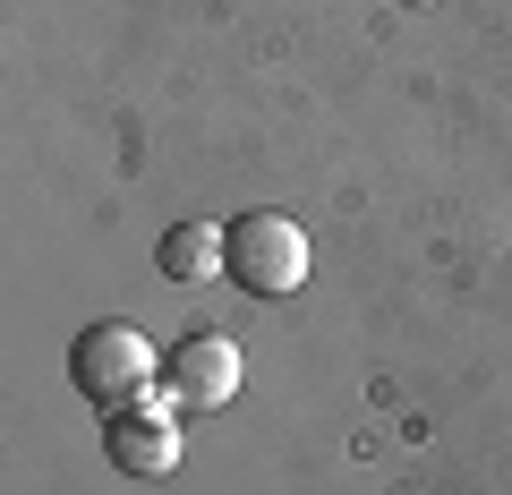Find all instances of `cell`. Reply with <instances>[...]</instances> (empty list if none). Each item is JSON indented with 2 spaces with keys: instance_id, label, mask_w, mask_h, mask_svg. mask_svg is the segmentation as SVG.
I'll return each instance as SVG.
<instances>
[{
  "instance_id": "1",
  "label": "cell",
  "mask_w": 512,
  "mask_h": 495,
  "mask_svg": "<svg viewBox=\"0 0 512 495\" xmlns=\"http://www.w3.org/2000/svg\"><path fill=\"white\" fill-rule=\"evenodd\" d=\"M69 385L94 410H128V402H146V393H163V359H154V342L137 325H86L77 350H69Z\"/></svg>"
},
{
  "instance_id": "2",
  "label": "cell",
  "mask_w": 512,
  "mask_h": 495,
  "mask_svg": "<svg viewBox=\"0 0 512 495\" xmlns=\"http://www.w3.org/2000/svg\"><path fill=\"white\" fill-rule=\"evenodd\" d=\"M222 239H231L222 248V274L248 299H291L308 282V231L291 214H239V222H222Z\"/></svg>"
},
{
  "instance_id": "3",
  "label": "cell",
  "mask_w": 512,
  "mask_h": 495,
  "mask_svg": "<svg viewBox=\"0 0 512 495\" xmlns=\"http://www.w3.org/2000/svg\"><path fill=\"white\" fill-rule=\"evenodd\" d=\"M231 393H239V342H222V333H188V342L163 350V402L222 410Z\"/></svg>"
},
{
  "instance_id": "4",
  "label": "cell",
  "mask_w": 512,
  "mask_h": 495,
  "mask_svg": "<svg viewBox=\"0 0 512 495\" xmlns=\"http://www.w3.org/2000/svg\"><path fill=\"white\" fill-rule=\"evenodd\" d=\"M103 453L120 461L128 478H163L180 470V427H171V402H128V410H103Z\"/></svg>"
},
{
  "instance_id": "5",
  "label": "cell",
  "mask_w": 512,
  "mask_h": 495,
  "mask_svg": "<svg viewBox=\"0 0 512 495\" xmlns=\"http://www.w3.org/2000/svg\"><path fill=\"white\" fill-rule=\"evenodd\" d=\"M222 222H171L163 231V274L171 282H205V274H222Z\"/></svg>"
},
{
  "instance_id": "6",
  "label": "cell",
  "mask_w": 512,
  "mask_h": 495,
  "mask_svg": "<svg viewBox=\"0 0 512 495\" xmlns=\"http://www.w3.org/2000/svg\"><path fill=\"white\" fill-rule=\"evenodd\" d=\"M402 9H436V0H402Z\"/></svg>"
}]
</instances>
